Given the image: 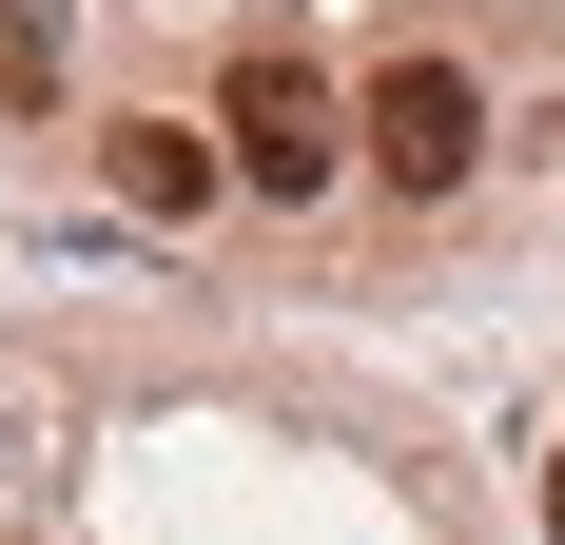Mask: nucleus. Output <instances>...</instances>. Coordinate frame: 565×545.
<instances>
[{"mask_svg":"<svg viewBox=\"0 0 565 545\" xmlns=\"http://www.w3.org/2000/svg\"><path fill=\"white\" fill-rule=\"evenodd\" d=\"M215 157H234V195H274V215L351 175V98L312 78V40H292V20H254V40L215 58Z\"/></svg>","mask_w":565,"mask_h":545,"instance_id":"nucleus-1","label":"nucleus"},{"mask_svg":"<svg viewBox=\"0 0 565 545\" xmlns=\"http://www.w3.org/2000/svg\"><path fill=\"white\" fill-rule=\"evenodd\" d=\"M98 175H117V215H137V234H175V215H215V117H117V137H98Z\"/></svg>","mask_w":565,"mask_h":545,"instance_id":"nucleus-3","label":"nucleus"},{"mask_svg":"<svg viewBox=\"0 0 565 545\" xmlns=\"http://www.w3.org/2000/svg\"><path fill=\"white\" fill-rule=\"evenodd\" d=\"M546 545H565V448H546Z\"/></svg>","mask_w":565,"mask_h":545,"instance_id":"nucleus-6","label":"nucleus"},{"mask_svg":"<svg viewBox=\"0 0 565 545\" xmlns=\"http://www.w3.org/2000/svg\"><path fill=\"white\" fill-rule=\"evenodd\" d=\"M58 98V0H0V117Z\"/></svg>","mask_w":565,"mask_h":545,"instance_id":"nucleus-4","label":"nucleus"},{"mask_svg":"<svg viewBox=\"0 0 565 545\" xmlns=\"http://www.w3.org/2000/svg\"><path fill=\"white\" fill-rule=\"evenodd\" d=\"M526 157H565V98H546V117H526Z\"/></svg>","mask_w":565,"mask_h":545,"instance_id":"nucleus-5","label":"nucleus"},{"mask_svg":"<svg viewBox=\"0 0 565 545\" xmlns=\"http://www.w3.org/2000/svg\"><path fill=\"white\" fill-rule=\"evenodd\" d=\"M351 157L391 175V195H468V175H488V78H468L449 40H409L391 78L351 98Z\"/></svg>","mask_w":565,"mask_h":545,"instance_id":"nucleus-2","label":"nucleus"}]
</instances>
